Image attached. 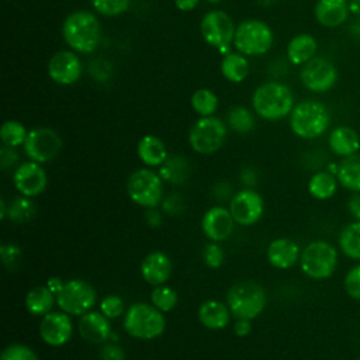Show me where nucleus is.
I'll use <instances>...</instances> for the list:
<instances>
[{
  "instance_id": "f257e3e1",
  "label": "nucleus",
  "mask_w": 360,
  "mask_h": 360,
  "mask_svg": "<svg viewBox=\"0 0 360 360\" xmlns=\"http://www.w3.org/2000/svg\"><path fill=\"white\" fill-rule=\"evenodd\" d=\"M62 37L72 51L91 53L98 48L101 41L100 21L89 10L72 11L63 20Z\"/></svg>"
},
{
  "instance_id": "f03ea898",
  "label": "nucleus",
  "mask_w": 360,
  "mask_h": 360,
  "mask_svg": "<svg viewBox=\"0 0 360 360\" xmlns=\"http://www.w3.org/2000/svg\"><path fill=\"white\" fill-rule=\"evenodd\" d=\"M294 94L291 89L280 82H266L260 84L252 96L255 112L269 121H277L291 114L294 108Z\"/></svg>"
},
{
  "instance_id": "7ed1b4c3",
  "label": "nucleus",
  "mask_w": 360,
  "mask_h": 360,
  "mask_svg": "<svg viewBox=\"0 0 360 360\" xmlns=\"http://www.w3.org/2000/svg\"><path fill=\"white\" fill-rule=\"evenodd\" d=\"M329 125V110L318 100H302L294 105L290 114V128L302 139H315L321 136L326 132Z\"/></svg>"
},
{
  "instance_id": "20e7f679",
  "label": "nucleus",
  "mask_w": 360,
  "mask_h": 360,
  "mask_svg": "<svg viewBox=\"0 0 360 360\" xmlns=\"http://www.w3.org/2000/svg\"><path fill=\"white\" fill-rule=\"evenodd\" d=\"M226 304L235 318L250 321L263 312L266 307V292L263 287L253 280L238 281L229 288Z\"/></svg>"
},
{
  "instance_id": "39448f33",
  "label": "nucleus",
  "mask_w": 360,
  "mask_h": 360,
  "mask_svg": "<svg viewBox=\"0 0 360 360\" xmlns=\"http://www.w3.org/2000/svg\"><path fill=\"white\" fill-rule=\"evenodd\" d=\"M165 316L155 305L138 302L131 305L124 315L125 332L136 339H155L165 332Z\"/></svg>"
},
{
  "instance_id": "423d86ee",
  "label": "nucleus",
  "mask_w": 360,
  "mask_h": 360,
  "mask_svg": "<svg viewBox=\"0 0 360 360\" xmlns=\"http://www.w3.org/2000/svg\"><path fill=\"white\" fill-rule=\"evenodd\" d=\"M273 39V31L264 21L249 18L236 25L232 44L245 56H259L270 51Z\"/></svg>"
},
{
  "instance_id": "0eeeda50",
  "label": "nucleus",
  "mask_w": 360,
  "mask_h": 360,
  "mask_svg": "<svg viewBox=\"0 0 360 360\" xmlns=\"http://www.w3.org/2000/svg\"><path fill=\"white\" fill-rule=\"evenodd\" d=\"M301 270L314 280L329 278L338 266V252L333 245L325 240H314L301 252Z\"/></svg>"
},
{
  "instance_id": "6e6552de",
  "label": "nucleus",
  "mask_w": 360,
  "mask_h": 360,
  "mask_svg": "<svg viewBox=\"0 0 360 360\" xmlns=\"http://www.w3.org/2000/svg\"><path fill=\"white\" fill-rule=\"evenodd\" d=\"M226 139V127L222 120L210 115L197 120L188 132V143L194 152L210 155L222 148Z\"/></svg>"
},
{
  "instance_id": "1a4fd4ad",
  "label": "nucleus",
  "mask_w": 360,
  "mask_h": 360,
  "mask_svg": "<svg viewBox=\"0 0 360 360\" xmlns=\"http://www.w3.org/2000/svg\"><path fill=\"white\" fill-rule=\"evenodd\" d=\"M127 191L135 204L145 208L158 207L163 197L162 177L153 170L138 169L129 176Z\"/></svg>"
},
{
  "instance_id": "9d476101",
  "label": "nucleus",
  "mask_w": 360,
  "mask_h": 360,
  "mask_svg": "<svg viewBox=\"0 0 360 360\" xmlns=\"http://www.w3.org/2000/svg\"><path fill=\"white\" fill-rule=\"evenodd\" d=\"M97 294L91 284L84 280H69L56 294L58 307L70 315H83L96 304Z\"/></svg>"
},
{
  "instance_id": "9b49d317",
  "label": "nucleus",
  "mask_w": 360,
  "mask_h": 360,
  "mask_svg": "<svg viewBox=\"0 0 360 360\" xmlns=\"http://www.w3.org/2000/svg\"><path fill=\"white\" fill-rule=\"evenodd\" d=\"M235 24L228 13L222 10H212L204 14L200 22L202 39L214 48H226L233 42Z\"/></svg>"
},
{
  "instance_id": "f8f14e48",
  "label": "nucleus",
  "mask_w": 360,
  "mask_h": 360,
  "mask_svg": "<svg viewBox=\"0 0 360 360\" xmlns=\"http://www.w3.org/2000/svg\"><path fill=\"white\" fill-rule=\"evenodd\" d=\"M300 79L305 89L314 93H326L338 82L336 66L323 56H314L300 70Z\"/></svg>"
},
{
  "instance_id": "ddd939ff",
  "label": "nucleus",
  "mask_w": 360,
  "mask_h": 360,
  "mask_svg": "<svg viewBox=\"0 0 360 360\" xmlns=\"http://www.w3.org/2000/svg\"><path fill=\"white\" fill-rule=\"evenodd\" d=\"M25 155L38 163L51 162L62 149V139L59 134L51 128L39 127L31 129L24 142Z\"/></svg>"
},
{
  "instance_id": "4468645a",
  "label": "nucleus",
  "mask_w": 360,
  "mask_h": 360,
  "mask_svg": "<svg viewBox=\"0 0 360 360\" xmlns=\"http://www.w3.org/2000/svg\"><path fill=\"white\" fill-rule=\"evenodd\" d=\"M264 202L262 195L250 188L238 191L229 202V211L233 221L243 226L256 224L262 218Z\"/></svg>"
},
{
  "instance_id": "2eb2a0df",
  "label": "nucleus",
  "mask_w": 360,
  "mask_h": 360,
  "mask_svg": "<svg viewBox=\"0 0 360 360\" xmlns=\"http://www.w3.org/2000/svg\"><path fill=\"white\" fill-rule=\"evenodd\" d=\"M48 75L58 84H73L82 76V60L75 51H59L48 62Z\"/></svg>"
},
{
  "instance_id": "dca6fc26",
  "label": "nucleus",
  "mask_w": 360,
  "mask_h": 360,
  "mask_svg": "<svg viewBox=\"0 0 360 360\" xmlns=\"http://www.w3.org/2000/svg\"><path fill=\"white\" fill-rule=\"evenodd\" d=\"M13 181L21 195L35 197L46 188L48 177L41 163L30 160L17 166Z\"/></svg>"
},
{
  "instance_id": "f3484780",
  "label": "nucleus",
  "mask_w": 360,
  "mask_h": 360,
  "mask_svg": "<svg viewBox=\"0 0 360 360\" xmlns=\"http://www.w3.org/2000/svg\"><path fill=\"white\" fill-rule=\"evenodd\" d=\"M73 333V325L66 312H48L44 315L39 323V335L41 339L49 346H63L69 342Z\"/></svg>"
},
{
  "instance_id": "a211bd4d",
  "label": "nucleus",
  "mask_w": 360,
  "mask_h": 360,
  "mask_svg": "<svg viewBox=\"0 0 360 360\" xmlns=\"http://www.w3.org/2000/svg\"><path fill=\"white\" fill-rule=\"evenodd\" d=\"M233 222L235 221L229 210L224 207H212L204 214L201 219V228L210 240L219 242L231 235Z\"/></svg>"
},
{
  "instance_id": "6ab92c4d",
  "label": "nucleus",
  "mask_w": 360,
  "mask_h": 360,
  "mask_svg": "<svg viewBox=\"0 0 360 360\" xmlns=\"http://www.w3.org/2000/svg\"><path fill=\"white\" fill-rule=\"evenodd\" d=\"M315 20L326 28H336L349 18V0H318L314 7Z\"/></svg>"
},
{
  "instance_id": "aec40b11",
  "label": "nucleus",
  "mask_w": 360,
  "mask_h": 360,
  "mask_svg": "<svg viewBox=\"0 0 360 360\" xmlns=\"http://www.w3.org/2000/svg\"><path fill=\"white\" fill-rule=\"evenodd\" d=\"M141 274L143 280L152 285L165 284L172 274V262L169 256L159 250L150 252L141 263Z\"/></svg>"
},
{
  "instance_id": "412c9836",
  "label": "nucleus",
  "mask_w": 360,
  "mask_h": 360,
  "mask_svg": "<svg viewBox=\"0 0 360 360\" xmlns=\"http://www.w3.org/2000/svg\"><path fill=\"white\" fill-rule=\"evenodd\" d=\"M79 333L89 343H103L111 336V325L101 312L89 311L79 321Z\"/></svg>"
},
{
  "instance_id": "4be33fe9",
  "label": "nucleus",
  "mask_w": 360,
  "mask_h": 360,
  "mask_svg": "<svg viewBox=\"0 0 360 360\" xmlns=\"http://www.w3.org/2000/svg\"><path fill=\"white\" fill-rule=\"evenodd\" d=\"M300 257L301 252L298 245L288 238H277L271 240L267 248V260L276 269H290Z\"/></svg>"
},
{
  "instance_id": "5701e85b",
  "label": "nucleus",
  "mask_w": 360,
  "mask_h": 360,
  "mask_svg": "<svg viewBox=\"0 0 360 360\" xmlns=\"http://www.w3.org/2000/svg\"><path fill=\"white\" fill-rule=\"evenodd\" d=\"M329 148L335 155L347 158L359 152L360 136L353 128L347 125L336 127L329 134Z\"/></svg>"
},
{
  "instance_id": "b1692460",
  "label": "nucleus",
  "mask_w": 360,
  "mask_h": 360,
  "mask_svg": "<svg viewBox=\"0 0 360 360\" xmlns=\"http://www.w3.org/2000/svg\"><path fill=\"white\" fill-rule=\"evenodd\" d=\"M318 51L316 39L307 32L297 34L292 37L287 45V59L292 65L302 66L311 60Z\"/></svg>"
},
{
  "instance_id": "393cba45",
  "label": "nucleus",
  "mask_w": 360,
  "mask_h": 360,
  "mask_svg": "<svg viewBox=\"0 0 360 360\" xmlns=\"http://www.w3.org/2000/svg\"><path fill=\"white\" fill-rule=\"evenodd\" d=\"M231 311L228 305L217 300H207L198 308V321L208 329L217 330L228 325Z\"/></svg>"
},
{
  "instance_id": "a878e982",
  "label": "nucleus",
  "mask_w": 360,
  "mask_h": 360,
  "mask_svg": "<svg viewBox=\"0 0 360 360\" xmlns=\"http://www.w3.org/2000/svg\"><path fill=\"white\" fill-rule=\"evenodd\" d=\"M138 158L146 165V166H160L169 156L167 149L163 141L155 135H145L141 138L136 146Z\"/></svg>"
},
{
  "instance_id": "bb28decb",
  "label": "nucleus",
  "mask_w": 360,
  "mask_h": 360,
  "mask_svg": "<svg viewBox=\"0 0 360 360\" xmlns=\"http://www.w3.org/2000/svg\"><path fill=\"white\" fill-rule=\"evenodd\" d=\"M222 76L232 83L243 82L249 75V60L240 52H229L221 60Z\"/></svg>"
},
{
  "instance_id": "cd10ccee",
  "label": "nucleus",
  "mask_w": 360,
  "mask_h": 360,
  "mask_svg": "<svg viewBox=\"0 0 360 360\" xmlns=\"http://www.w3.org/2000/svg\"><path fill=\"white\" fill-rule=\"evenodd\" d=\"M55 301H56V295L46 285H37L27 292L25 308L32 315L44 316L48 312H51Z\"/></svg>"
},
{
  "instance_id": "c85d7f7f",
  "label": "nucleus",
  "mask_w": 360,
  "mask_h": 360,
  "mask_svg": "<svg viewBox=\"0 0 360 360\" xmlns=\"http://www.w3.org/2000/svg\"><path fill=\"white\" fill-rule=\"evenodd\" d=\"M338 181L345 188L359 193L360 191V153L350 155L347 158H343L339 163L338 173H336Z\"/></svg>"
},
{
  "instance_id": "c756f323",
  "label": "nucleus",
  "mask_w": 360,
  "mask_h": 360,
  "mask_svg": "<svg viewBox=\"0 0 360 360\" xmlns=\"http://www.w3.org/2000/svg\"><path fill=\"white\" fill-rule=\"evenodd\" d=\"M338 188V179L330 172H318L308 181V191L316 200L333 197Z\"/></svg>"
},
{
  "instance_id": "7c9ffc66",
  "label": "nucleus",
  "mask_w": 360,
  "mask_h": 360,
  "mask_svg": "<svg viewBox=\"0 0 360 360\" xmlns=\"http://www.w3.org/2000/svg\"><path fill=\"white\" fill-rule=\"evenodd\" d=\"M188 170V162L183 156H170L160 165L159 176L162 180L180 184L187 179Z\"/></svg>"
},
{
  "instance_id": "2f4dec72",
  "label": "nucleus",
  "mask_w": 360,
  "mask_h": 360,
  "mask_svg": "<svg viewBox=\"0 0 360 360\" xmlns=\"http://www.w3.org/2000/svg\"><path fill=\"white\" fill-rule=\"evenodd\" d=\"M339 246L347 257L360 260V221H354L342 229Z\"/></svg>"
},
{
  "instance_id": "473e14b6",
  "label": "nucleus",
  "mask_w": 360,
  "mask_h": 360,
  "mask_svg": "<svg viewBox=\"0 0 360 360\" xmlns=\"http://www.w3.org/2000/svg\"><path fill=\"white\" fill-rule=\"evenodd\" d=\"M191 107L200 117H210L214 115V112L218 108V97L217 94L210 89H198L191 96Z\"/></svg>"
},
{
  "instance_id": "72a5a7b5",
  "label": "nucleus",
  "mask_w": 360,
  "mask_h": 360,
  "mask_svg": "<svg viewBox=\"0 0 360 360\" xmlns=\"http://www.w3.org/2000/svg\"><path fill=\"white\" fill-rule=\"evenodd\" d=\"M226 122H228L229 128L233 129L235 132L246 134V132H250L253 129L255 117H253V114L249 108L242 107V105H236V107H232L228 111Z\"/></svg>"
},
{
  "instance_id": "f704fd0d",
  "label": "nucleus",
  "mask_w": 360,
  "mask_h": 360,
  "mask_svg": "<svg viewBox=\"0 0 360 360\" xmlns=\"http://www.w3.org/2000/svg\"><path fill=\"white\" fill-rule=\"evenodd\" d=\"M27 135H28V132H27L25 127L20 121H15V120L4 121L0 128V139H1L3 145H6V146L17 148L20 145H24Z\"/></svg>"
},
{
  "instance_id": "c9c22d12",
  "label": "nucleus",
  "mask_w": 360,
  "mask_h": 360,
  "mask_svg": "<svg viewBox=\"0 0 360 360\" xmlns=\"http://www.w3.org/2000/svg\"><path fill=\"white\" fill-rule=\"evenodd\" d=\"M34 215H35V205L30 200V197H25V195L15 197L7 207V217L10 218V221L17 224L31 221Z\"/></svg>"
},
{
  "instance_id": "e433bc0d",
  "label": "nucleus",
  "mask_w": 360,
  "mask_h": 360,
  "mask_svg": "<svg viewBox=\"0 0 360 360\" xmlns=\"http://www.w3.org/2000/svg\"><path fill=\"white\" fill-rule=\"evenodd\" d=\"M150 301H152V305H155L159 311L167 312L177 305L179 295L173 288L165 284H160V285H155V288L152 290Z\"/></svg>"
},
{
  "instance_id": "4c0bfd02",
  "label": "nucleus",
  "mask_w": 360,
  "mask_h": 360,
  "mask_svg": "<svg viewBox=\"0 0 360 360\" xmlns=\"http://www.w3.org/2000/svg\"><path fill=\"white\" fill-rule=\"evenodd\" d=\"M91 6L101 15L117 17L129 8L131 0H91Z\"/></svg>"
},
{
  "instance_id": "58836bf2",
  "label": "nucleus",
  "mask_w": 360,
  "mask_h": 360,
  "mask_svg": "<svg viewBox=\"0 0 360 360\" xmlns=\"http://www.w3.org/2000/svg\"><path fill=\"white\" fill-rule=\"evenodd\" d=\"M0 360H39V359L31 347L22 343H11L1 352Z\"/></svg>"
},
{
  "instance_id": "ea45409f",
  "label": "nucleus",
  "mask_w": 360,
  "mask_h": 360,
  "mask_svg": "<svg viewBox=\"0 0 360 360\" xmlns=\"http://www.w3.org/2000/svg\"><path fill=\"white\" fill-rule=\"evenodd\" d=\"M124 309H125V305L122 298L115 294L105 295L100 302V312L105 315L108 319L121 316L124 314Z\"/></svg>"
},
{
  "instance_id": "a19ab883",
  "label": "nucleus",
  "mask_w": 360,
  "mask_h": 360,
  "mask_svg": "<svg viewBox=\"0 0 360 360\" xmlns=\"http://www.w3.org/2000/svg\"><path fill=\"white\" fill-rule=\"evenodd\" d=\"M0 256L7 270H15L22 259V250L13 243H3L0 248Z\"/></svg>"
},
{
  "instance_id": "79ce46f5",
  "label": "nucleus",
  "mask_w": 360,
  "mask_h": 360,
  "mask_svg": "<svg viewBox=\"0 0 360 360\" xmlns=\"http://www.w3.org/2000/svg\"><path fill=\"white\" fill-rule=\"evenodd\" d=\"M345 290L347 295L353 300L360 301V264L353 266L345 276L343 280Z\"/></svg>"
},
{
  "instance_id": "37998d69",
  "label": "nucleus",
  "mask_w": 360,
  "mask_h": 360,
  "mask_svg": "<svg viewBox=\"0 0 360 360\" xmlns=\"http://www.w3.org/2000/svg\"><path fill=\"white\" fill-rule=\"evenodd\" d=\"M202 259L208 267L218 269L224 263V250L219 245H217L215 242H211L204 248Z\"/></svg>"
},
{
  "instance_id": "c03bdc74",
  "label": "nucleus",
  "mask_w": 360,
  "mask_h": 360,
  "mask_svg": "<svg viewBox=\"0 0 360 360\" xmlns=\"http://www.w3.org/2000/svg\"><path fill=\"white\" fill-rule=\"evenodd\" d=\"M18 163V153L14 148L3 145L0 149V166L3 170H8Z\"/></svg>"
},
{
  "instance_id": "a18cd8bd",
  "label": "nucleus",
  "mask_w": 360,
  "mask_h": 360,
  "mask_svg": "<svg viewBox=\"0 0 360 360\" xmlns=\"http://www.w3.org/2000/svg\"><path fill=\"white\" fill-rule=\"evenodd\" d=\"M101 360H125L124 350L115 343H107L100 350Z\"/></svg>"
},
{
  "instance_id": "49530a36",
  "label": "nucleus",
  "mask_w": 360,
  "mask_h": 360,
  "mask_svg": "<svg viewBox=\"0 0 360 360\" xmlns=\"http://www.w3.org/2000/svg\"><path fill=\"white\" fill-rule=\"evenodd\" d=\"M184 204H183V198L179 194H170L166 197V200L163 201V210L172 215H177L183 211Z\"/></svg>"
},
{
  "instance_id": "de8ad7c7",
  "label": "nucleus",
  "mask_w": 360,
  "mask_h": 360,
  "mask_svg": "<svg viewBox=\"0 0 360 360\" xmlns=\"http://www.w3.org/2000/svg\"><path fill=\"white\" fill-rule=\"evenodd\" d=\"M252 330V325H250V321L249 319H238L233 325V332L236 336H248Z\"/></svg>"
},
{
  "instance_id": "09e8293b",
  "label": "nucleus",
  "mask_w": 360,
  "mask_h": 360,
  "mask_svg": "<svg viewBox=\"0 0 360 360\" xmlns=\"http://www.w3.org/2000/svg\"><path fill=\"white\" fill-rule=\"evenodd\" d=\"M347 208H349V212L357 219L360 221V191L359 193H354L349 201H347Z\"/></svg>"
},
{
  "instance_id": "8fccbe9b",
  "label": "nucleus",
  "mask_w": 360,
  "mask_h": 360,
  "mask_svg": "<svg viewBox=\"0 0 360 360\" xmlns=\"http://www.w3.org/2000/svg\"><path fill=\"white\" fill-rule=\"evenodd\" d=\"M145 218H146V222L150 225V226H159L160 222H162V217H160V212L153 208H148L146 214H145Z\"/></svg>"
},
{
  "instance_id": "3c124183",
  "label": "nucleus",
  "mask_w": 360,
  "mask_h": 360,
  "mask_svg": "<svg viewBox=\"0 0 360 360\" xmlns=\"http://www.w3.org/2000/svg\"><path fill=\"white\" fill-rule=\"evenodd\" d=\"M200 0H174V6L180 11H191L198 6Z\"/></svg>"
},
{
  "instance_id": "603ef678",
  "label": "nucleus",
  "mask_w": 360,
  "mask_h": 360,
  "mask_svg": "<svg viewBox=\"0 0 360 360\" xmlns=\"http://www.w3.org/2000/svg\"><path fill=\"white\" fill-rule=\"evenodd\" d=\"M256 180H257V174L255 173L253 169L248 167V169H245V170L242 172V181H243V184L253 186V184L256 183Z\"/></svg>"
},
{
  "instance_id": "864d4df0",
  "label": "nucleus",
  "mask_w": 360,
  "mask_h": 360,
  "mask_svg": "<svg viewBox=\"0 0 360 360\" xmlns=\"http://www.w3.org/2000/svg\"><path fill=\"white\" fill-rule=\"evenodd\" d=\"M63 284H65V281H62L59 277H51V278L46 281V287H48L55 295L60 291V288L63 287Z\"/></svg>"
},
{
  "instance_id": "5fc2aeb1",
  "label": "nucleus",
  "mask_w": 360,
  "mask_h": 360,
  "mask_svg": "<svg viewBox=\"0 0 360 360\" xmlns=\"http://www.w3.org/2000/svg\"><path fill=\"white\" fill-rule=\"evenodd\" d=\"M349 31H350V34H352L356 39H360V15L350 24Z\"/></svg>"
},
{
  "instance_id": "6e6d98bb",
  "label": "nucleus",
  "mask_w": 360,
  "mask_h": 360,
  "mask_svg": "<svg viewBox=\"0 0 360 360\" xmlns=\"http://www.w3.org/2000/svg\"><path fill=\"white\" fill-rule=\"evenodd\" d=\"M349 10L350 13L360 15V0H349Z\"/></svg>"
},
{
  "instance_id": "4d7b16f0",
  "label": "nucleus",
  "mask_w": 360,
  "mask_h": 360,
  "mask_svg": "<svg viewBox=\"0 0 360 360\" xmlns=\"http://www.w3.org/2000/svg\"><path fill=\"white\" fill-rule=\"evenodd\" d=\"M7 217V205H6V201L1 198L0 200V218L4 219Z\"/></svg>"
},
{
  "instance_id": "13d9d810",
  "label": "nucleus",
  "mask_w": 360,
  "mask_h": 360,
  "mask_svg": "<svg viewBox=\"0 0 360 360\" xmlns=\"http://www.w3.org/2000/svg\"><path fill=\"white\" fill-rule=\"evenodd\" d=\"M208 3H211V4H218V3H221L222 0H207Z\"/></svg>"
}]
</instances>
